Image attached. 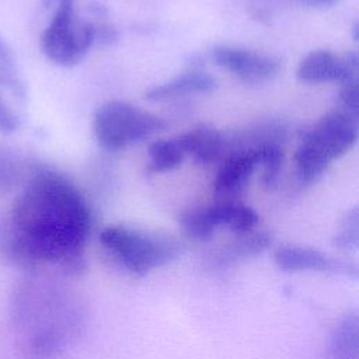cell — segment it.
<instances>
[{
	"mask_svg": "<svg viewBox=\"0 0 359 359\" xmlns=\"http://www.w3.org/2000/svg\"><path fill=\"white\" fill-rule=\"evenodd\" d=\"M91 230L87 202L66 178L38 172L15 199L1 251L22 268L57 266L77 273Z\"/></svg>",
	"mask_w": 359,
	"mask_h": 359,
	"instance_id": "1",
	"label": "cell"
},
{
	"mask_svg": "<svg viewBox=\"0 0 359 359\" xmlns=\"http://www.w3.org/2000/svg\"><path fill=\"white\" fill-rule=\"evenodd\" d=\"M358 139L356 118L345 111H334L320 118L304 133L294 153L302 181H317L330 163L345 154Z\"/></svg>",
	"mask_w": 359,
	"mask_h": 359,
	"instance_id": "2",
	"label": "cell"
},
{
	"mask_svg": "<svg viewBox=\"0 0 359 359\" xmlns=\"http://www.w3.org/2000/svg\"><path fill=\"white\" fill-rule=\"evenodd\" d=\"M100 241L121 268L136 276L168 265L181 251L180 243L168 234L126 226L105 227Z\"/></svg>",
	"mask_w": 359,
	"mask_h": 359,
	"instance_id": "3",
	"label": "cell"
},
{
	"mask_svg": "<svg viewBox=\"0 0 359 359\" xmlns=\"http://www.w3.org/2000/svg\"><path fill=\"white\" fill-rule=\"evenodd\" d=\"M163 128L161 118L119 100L104 102L93 116L94 136L107 150H119Z\"/></svg>",
	"mask_w": 359,
	"mask_h": 359,
	"instance_id": "4",
	"label": "cell"
},
{
	"mask_svg": "<svg viewBox=\"0 0 359 359\" xmlns=\"http://www.w3.org/2000/svg\"><path fill=\"white\" fill-rule=\"evenodd\" d=\"M95 35L91 24L76 20L74 0H57V8L39 43L48 59L62 66H73L84 57Z\"/></svg>",
	"mask_w": 359,
	"mask_h": 359,
	"instance_id": "5",
	"label": "cell"
},
{
	"mask_svg": "<svg viewBox=\"0 0 359 359\" xmlns=\"http://www.w3.org/2000/svg\"><path fill=\"white\" fill-rule=\"evenodd\" d=\"M178 220L188 237L205 241L222 226L230 229L236 234L254 231L259 219L247 205L236 201H220L206 208L184 210Z\"/></svg>",
	"mask_w": 359,
	"mask_h": 359,
	"instance_id": "6",
	"label": "cell"
},
{
	"mask_svg": "<svg viewBox=\"0 0 359 359\" xmlns=\"http://www.w3.org/2000/svg\"><path fill=\"white\" fill-rule=\"evenodd\" d=\"M212 59L220 67L231 72L247 83L271 80L279 72V60L268 55L230 45H220L212 49Z\"/></svg>",
	"mask_w": 359,
	"mask_h": 359,
	"instance_id": "7",
	"label": "cell"
},
{
	"mask_svg": "<svg viewBox=\"0 0 359 359\" xmlns=\"http://www.w3.org/2000/svg\"><path fill=\"white\" fill-rule=\"evenodd\" d=\"M358 55L355 52L337 56L328 49H317L302 59L296 76L306 83H345L358 79Z\"/></svg>",
	"mask_w": 359,
	"mask_h": 359,
	"instance_id": "8",
	"label": "cell"
},
{
	"mask_svg": "<svg viewBox=\"0 0 359 359\" xmlns=\"http://www.w3.org/2000/svg\"><path fill=\"white\" fill-rule=\"evenodd\" d=\"M276 265L287 272L356 273V266L344 259L306 245L286 244L275 251Z\"/></svg>",
	"mask_w": 359,
	"mask_h": 359,
	"instance_id": "9",
	"label": "cell"
},
{
	"mask_svg": "<svg viewBox=\"0 0 359 359\" xmlns=\"http://www.w3.org/2000/svg\"><path fill=\"white\" fill-rule=\"evenodd\" d=\"M258 165V149H248L229 156L220 165L213 187L219 196H226L223 201H231L230 196L237 195Z\"/></svg>",
	"mask_w": 359,
	"mask_h": 359,
	"instance_id": "10",
	"label": "cell"
},
{
	"mask_svg": "<svg viewBox=\"0 0 359 359\" xmlns=\"http://www.w3.org/2000/svg\"><path fill=\"white\" fill-rule=\"evenodd\" d=\"M215 87L216 81L210 76L199 72H191L151 87L144 93V98L149 101H163L189 93H206Z\"/></svg>",
	"mask_w": 359,
	"mask_h": 359,
	"instance_id": "11",
	"label": "cell"
},
{
	"mask_svg": "<svg viewBox=\"0 0 359 359\" xmlns=\"http://www.w3.org/2000/svg\"><path fill=\"white\" fill-rule=\"evenodd\" d=\"M184 154H189L198 163L213 161L222 149V136L212 128H196L177 137Z\"/></svg>",
	"mask_w": 359,
	"mask_h": 359,
	"instance_id": "12",
	"label": "cell"
},
{
	"mask_svg": "<svg viewBox=\"0 0 359 359\" xmlns=\"http://www.w3.org/2000/svg\"><path fill=\"white\" fill-rule=\"evenodd\" d=\"M330 359H358V317L345 316L334 328L330 345Z\"/></svg>",
	"mask_w": 359,
	"mask_h": 359,
	"instance_id": "13",
	"label": "cell"
},
{
	"mask_svg": "<svg viewBox=\"0 0 359 359\" xmlns=\"http://www.w3.org/2000/svg\"><path fill=\"white\" fill-rule=\"evenodd\" d=\"M184 151L175 139H160L149 146V167L151 172H163L172 170L181 164L184 158Z\"/></svg>",
	"mask_w": 359,
	"mask_h": 359,
	"instance_id": "14",
	"label": "cell"
},
{
	"mask_svg": "<svg viewBox=\"0 0 359 359\" xmlns=\"http://www.w3.org/2000/svg\"><path fill=\"white\" fill-rule=\"evenodd\" d=\"M0 86L15 97H24L25 86L21 79L15 55L7 41L0 35Z\"/></svg>",
	"mask_w": 359,
	"mask_h": 359,
	"instance_id": "15",
	"label": "cell"
},
{
	"mask_svg": "<svg viewBox=\"0 0 359 359\" xmlns=\"http://www.w3.org/2000/svg\"><path fill=\"white\" fill-rule=\"evenodd\" d=\"M258 149V165L264 168V182L265 185H273L278 177V172L282 165L283 151L278 144L264 143Z\"/></svg>",
	"mask_w": 359,
	"mask_h": 359,
	"instance_id": "16",
	"label": "cell"
},
{
	"mask_svg": "<svg viewBox=\"0 0 359 359\" xmlns=\"http://www.w3.org/2000/svg\"><path fill=\"white\" fill-rule=\"evenodd\" d=\"M358 241V209L353 208L342 220L339 231L335 236V244L341 248L356 245Z\"/></svg>",
	"mask_w": 359,
	"mask_h": 359,
	"instance_id": "17",
	"label": "cell"
},
{
	"mask_svg": "<svg viewBox=\"0 0 359 359\" xmlns=\"http://www.w3.org/2000/svg\"><path fill=\"white\" fill-rule=\"evenodd\" d=\"M339 101L344 105L345 112L351 114L355 118L358 116V111H359L358 79L342 83V88H341V93H339Z\"/></svg>",
	"mask_w": 359,
	"mask_h": 359,
	"instance_id": "18",
	"label": "cell"
},
{
	"mask_svg": "<svg viewBox=\"0 0 359 359\" xmlns=\"http://www.w3.org/2000/svg\"><path fill=\"white\" fill-rule=\"evenodd\" d=\"M17 174L15 163L10 156L0 154V192H7L14 187Z\"/></svg>",
	"mask_w": 359,
	"mask_h": 359,
	"instance_id": "19",
	"label": "cell"
},
{
	"mask_svg": "<svg viewBox=\"0 0 359 359\" xmlns=\"http://www.w3.org/2000/svg\"><path fill=\"white\" fill-rule=\"evenodd\" d=\"M17 118L0 97V132L10 133L17 128Z\"/></svg>",
	"mask_w": 359,
	"mask_h": 359,
	"instance_id": "20",
	"label": "cell"
},
{
	"mask_svg": "<svg viewBox=\"0 0 359 359\" xmlns=\"http://www.w3.org/2000/svg\"><path fill=\"white\" fill-rule=\"evenodd\" d=\"M297 1L309 7H327V6L337 4L339 0H297Z\"/></svg>",
	"mask_w": 359,
	"mask_h": 359,
	"instance_id": "21",
	"label": "cell"
},
{
	"mask_svg": "<svg viewBox=\"0 0 359 359\" xmlns=\"http://www.w3.org/2000/svg\"><path fill=\"white\" fill-rule=\"evenodd\" d=\"M353 38H355V41L358 39V24L356 22L353 24Z\"/></svg>",
	"mask_w": 359,
	"mask_h": 359,
	"instance_id": "22",
	"label": "cell"
}]
</instances>
